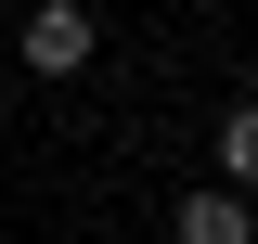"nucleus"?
I'll list each match as a JSON object with an SVG mask.
<instances>
[{"label": "nucleus", "mask_w": 258, "mask_h": 244, "mask_svg": "<svg viewBox=\"0 0 258 244\" xmlns=\"http://www.w3.org/2000/svg\"><path fill=\"white\" fill-rule=\"evenodd\" d=\"M78 64H91V13L78 0H39L26 13V77H78Z\"/></svg>", "instance_id": "nucleus-1"}, {"label": "nucleus", "mask_w": 258, "mask_h": 244, "mask_svg": "<svg viewBox=\"0 0 258 244\" xmlns=\"http://www.w3.org/2000/svg\"><path fill=\"white\" fill-rule=\"evenodd\" d=\"M181 244H245V193H232V180L181 193Z\"/></svg>", "instance_id": "nucleus-2"}, {"label": "nucleus", "mask_w": 258, "mask_h": 244, "mask_svg": "<svg viewBox=\"0 0 258 244\" xmlns=\"http://www.w3.org/2000/svg\"><path fill=\"white\" fill-rule=\"evenodd\" d=\"M245 167H258V116L232 103V116H220V180H245Z\"/></svg>", "instance_id": "nucleus-3"}]
</instances>
